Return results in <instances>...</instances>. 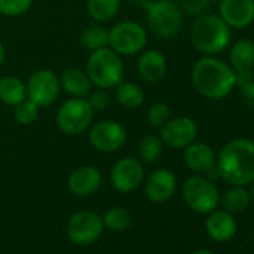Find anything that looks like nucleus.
Segmentation results:
<instances>
[{"mask_svg": "<svg viewBox=\"0 0 254 254\" xmlns=\"http://www.w3.org/2000/svg\"><path fill=\"white\" fill-rule=\"evenodd\" d=\"M27 97L26 84L14 75H6L0 79V102L8 106H15Z\"/></svg>", "mask_w": 254, "mask_h": 254, "instance_id": "22", "label": "nucleus"}, {"mask_svg": "<svg viewBox=\"0 0 254 254\" xmlns=\"http://www.w3.org/2000/svg\"><path fill=\"white\" fill-rule=\"evenodd\" d=\"M147 23L154 35L162 39L177 36L183 27V11L172 0H147L142 3Z\"/></svg>", "mask_w": 254, "mask_h": 254, "instance_id": "5", "label": "nucleus"}, {"mask_svg": "<svg viewBox=\"0 0 254 254\" xmlns=\"http://www.w3.org/2000/svg\"><path fill=\"white\" fill-rule=\"evenodd\" d=\"M218 15L230 29H245L254 21V0H221Z\"/></svg>", "mask_w": 254, "mask_h": 254, "instance_id": "15", "label": "nucleus"}, {"mask_svg": "<svg viewBox=\"0 0 254 254\" xmlns=\"http://www.w3.org/2000/svg\"><path fill=\"white\" fill-rule=\"evenodd\" d=\"M144 163L138 157H121L111 169V184L120 193L135 191L144 183Z\"/></svg>", "mask_w": 254, "mask_h": 254, "instance_id": "12", "label": "nucleus"}, {"mask_svg": "<svg viewBox=\"0 0 254 254\" xmlns=\"http://www.w3.org/2000/svg\"><path fill=\"white\" fill-rule=\"evenodd\" d=\"M181 11L190 15H200L208 8L209 0H180Z\"/></svg>", "mask_w": 254, "mask_h": 254, "instance_id": "33", "label": "nucleus"}, {"mask_svg": "<svg viewBox=\"0 0 254 254\" xmlns=\"http://www.w3.org/2000/svg\"><path fill=\"white\" fill-rule=\"evenodd\" d=\"M105 230L102 215L94 211L84 209L75 212L67 221V238L75 245L87 247L97 242Z\"/></svg>", "mask_w": 254, "mask_h": 254, "instance_id": "9", "label": "nucleus"}, {"mask_svg": "<svg viewBox=\"0 0 254 254\" xmlns=\"http://www.w3.org/2000/svg\"><path fill=\"white\" fill-rule=\"evenodd\" d=\"M193 254H214V253L209 251V250H197V251H194Z\"/></svg>", "mask_w": 254, "mask_h": 254, "instance_id": "36", "label": "nucleus"}, {"mask_svg": "<svg viewBox=\"0 0 254 254\" xmlns=\"http://www.w3.org/2000/svg\"><path fill=\"white\" fill-rule=\"evenodd\" d=\"M229 64L235 72L253 70L254 67V41L241 39L235 42L229 54Z\"/></svg>", "mask_w": 254, "mask_h": 254, "instance_id": "21", "label": "nucleus"}, {"mask_svg": "<svg viewBox=\"0 0 254 254\" xmlns=\"http://www.w3.org/2000/svg\"><path fill=\"white\" fill-rule=\"evenodd\" d=\"M190 41L199 53L214 56L227 48L230 42V27L220 15L200 14L190 27Z\"/></svg>", "mask_w": 254, "mask_h": 254, "instance_id": "3", "label": "nucleus"}, {"mask_svg": "<svg viewBox=\"0 0 254 254\" xmlns=\"http://www.w3.org/2000/svg\"><path fill=\"white\" fill-rule=\"evenodd\" d=\"M121 8V0H87V12L97 23L112 20Z\"/></svg>", "mask_w": 254, "mask_h": 254, "instance_id": "24", "label": "nucleus"}, {"mask_svg": "<svg viewBox=\"0 0 254 254\" xmlns=\"http://www.w3.org/2000/svg\"><path fill=\"white\" fill-rule=\"evenodd\" d=\"M87 100L91 106V109L94 112H102V111H106L109 103H111V99H109V94L106 93V90L103 88H97V90H91L90 94L87 96Z\"/></svg>", "mask_w": 254, "mask_h": 254, "instance_id": "32", "label": "nucleus"}, {"mask_svg": "<svg viewBox=\"0 0 254 254\" xmlns=\"http://www.w3.org/2000/svg\"><path fill=\"white\" fill-rule=\"evenodd\" d=\"M102 220H103L105 229H109L112 232H123L130 227L132 214L123 206H114L105 212Z\"/></svg>", "mask_w": 254, "mask_h": 254, "instance_id": "25", "label": "nucleus"}, {"mask_svg": "<svg viewBox=\"0 0 254 254\" xmlns=\"http://www.w3.org/2000/svg\"><path fill=\"white\" fill-rule=\"evenodd\" d=\"M33 5V0H0V14L3 17H21Z\"/></svg>", "mask_w": 254, "mask_h": 254, "instance_id": "30", "label": "nucleus"}, {"mask_svg": "<svg viewBox=\"0 0 254 254\" xmlns=\"http://www.w3.org/2000/svg\"><path fill=\"white\" fill-rule=\"evenodd\" d=\"M85 72L90 76L93 87L109 90L115 88L124 76V64L121 56L117 54L112 48L105 47L96 51H91Z\"/></svg>", "mask_w": 254, "mask_h": 254, "instance_id": "4", "label": "nucleus"}, {"mask_svg": "<svg viewBox=\"0 0 254 254\" xmlns=\"http://www.w3.org/2000/svg\"><path fill=\"white\" fill-rule=\"evenodd\" d=\"M60 85L70 97H81V99H85L93 90V82L90 76L87 75L85 70L79 67L64 69L60 76Z\"/></svg>", "mask_w": 254, "mask_h": 254, "instance_id": "20", "label": "nucleus"}, {"mask_svg": "<svg viewBox=\"0 0 254 254\" xmlns=\"http://www.w3.org/2000/svg\"><path fill=\"white\" fill-rule=\"evenodd\" d=\"M94 117L87 97H70L62 103L56 114V124L59 130L67 136H78L90 129Z\"/></svg>", "mask_w": 254, "mask_h": 254, "instance_id": "6", "label": "nucleus"}, {"mask_svg": "<svg viewBox=\"0 0 254 254\" xmlns=\"http://www.w3.org/2000/svg\"><path fill=\"white\" fill-rule=\"evenodd\" d=\"M218 177L230 186L245 187L254 183V141L236 138L229 141L217 156Z\"/></svg>", "mask_w": 254, "mask_h": 254, "instance_id": "1", "label": "nucleus"}, {"mask_svg": "<svg viewBox=\"0 0 254 254\" xmlns=\"http://www.w3.org/2000/svg\"><path fill=\"white\" fill-rule=\"evenodd\" d=\"M177 190V177L171 169L160 168L151 172L144 186L145 196L153 203L168 202Z\"/></svg>", "mask_w": 254, "mask_h": 254, "instance_id": "14", "label": "nucleus"}, {"mask_svg": "<svg viewBox=\"0 0 254 254\" xmlns=\"http://www.w3.org/2000/svg\"><path fill=\"white\" fill-rule=\"evenodd\" d=\"M184 163L196 174H206L215 168L217 156L214 150L205 142H191L184 148Z\"/></svg>", "mask_w": 254, "mask_h": 254, "instance_id": "18", "label": "nucleus"}, {"mask_svg": "<svg viewBox=\"0 0 254 254\" xmlns=\"http://www.w3.org/2000/svg\"><path fill=\"white\" fill-rule=\"evenodd\" d=\"M191 81L199 94L209 100H220L233 91L236 75L230 64L212 56H205L193 64Z\"/></svg>", "mask_w": 254, "mask_h": 254, "instance_id": "2", "label": "nucleus"}, {"mask_svg": "<svg viewBox=\"0 0 254 254\" xmlns=\"http://www.w3.org/2000/svg\"><path fill=\"white\" fill-rule=\"evenodd\" d=\"M139 78L147 84L160 82L168 72V60L163 53L157 50L142 51L136 63Z\"/></svg>", "mask_w": 254, "mask_h": 254, "instance_id": "17", "label": "nucleus"}, {"mask_svg": "<svg viewBox=\"0 0 254 254\" xmlns=\"http://www.w3.org/2000/svg\"><path fill=\"white\" fill-rule=\"evenodd\" d=\"M186 205L197 214H209L220 203V193L214 181L206 177H190L183 186Z\"/></svg>", "mask_w": 254, "mask_h": 254, "instance_id": "8", "label": "nucleus"}, {"mask_svg": "<svg viewBox=\"0 0 254 254\" xmlns=\"http://www.w3.org/2000/svg\"><path fill=\"white\" fill-rule=\"evenodd\" d=\"M130 2H135V3H144L147 0H130Z\"/></svg>", "mask_w": 254, "mask_h": 254, "instance_id": "37", "label": "nucleus"}, {"mask_svg": "<svg viewBox=\"0 0 254 254\" xmlns=\"http://www.w3.org/2000/svg\"><path fill=\"white\" fill-rule=\"evenodd\" d=\"M115 97L117 102L127 108V109H138L144 105L145 100V93L144 90L130 81H121L117 87H115Z\"/></svg>", "mask_w": 254, "mask_h": 254, "instance_id": "23", "label": "nucleus"}, {"mask_svg": "<svg viewBox=\"0 0 254 254\" xmlns=\"http://www.w3.org/2000/svg\"><path fill=\"white\" fill-rule=\"evenodd\" d=\"M206 233L217 242H227L236 235V220L229 211H212L209 212L205 223Z\"/></svg>", "mask_w": 254, "mask_h": 254, "instance_id": "19", "label": "nucleus"}, {"mask_svg": "<svg viewBox=\"0 0 254 254\" xmlns=\"http://www.w3.org/2000/svg\"><path fill=\"white\" fill-rule=\"evenodd\" d=\"M102 172L91 165L76 168L67 178V189L75 196H90L102 186Z\"/></svg>", "mask_w": 254, "mask_h": 254, "instance_id": "16", "label": "nucleus"}, {"mask_svg": "<svg viewBox=\"0 0 254 254\" xmlns=\"http://www.w3.org/2000/svg\"><path fill=\"white\" fill-rule=\"evenodd\" d=\"M171 118V108L166 102H154L148 109V120L150 124L154 129H160V127Z\"/></svg>", "mask_w": 254, "mask_h": 254, "instance_id": "31", "label": "nucleus"}, {"mask_svg": "<svg viewBox=\"0 0 254 254\" xmlns=\"http://www.w3.org/2000/svg\"><path fill=\"white\" fill-rule=\"evenodd\" d=\"M250 196H251V199H253V202H254V186H253V190H251Z\"/></svg>", "mask_w": 254, "mask_h": 254, "instance_id": "38", "label": "nucleus"}, {"mask_svg": "<svg viewBox=\"0 0 254 254\" xmlns=\"http://www.w3.org/2000/svg\"><path fill=\"white\" fill-rule=\"evenodd\" d=\"M60 76L51 69H39L33 72L26 84L27 99L39 108L53 105L60 94Z\"/></svg>", "mask_w": 254, "mask_h": 254, "instance_id": "10", "label": "nucleus"}, {"mask_svg": "<svg viewBox=\"0 0 254 254\" xmlns=\"http://www.w3.org/2000/svg\"><path fill=\"white\" fill-rule=\"evenodd\" d=\"M163 142L160 136L145 135L138 145V156L142 163H154L160 159L163 153Z\"/></svg>", "mask_w": 254, "mask_h": 254, "instance_id": "26", "label": "nucleus"}, {"mask_svg": "<svg viewBox=\"0 0 254 254\" xmlns=\"http://www.w3.org/2000/svg\"><path fill=\"white\" fill-rule=\"evenodd\" d=\"M14 115L15 120L21 124V126H32L38 118H39V106L36 103H33L32 100H29L27 97L20 102L18 105L14 106Z\"/></svg>", "mask_w": 254, "mask_h": 254, "instance_id": "29", "label": "nucleus"}, {"mask_svg": "<svg viewBox=\"0 0 254 254\" xmlns=\"http://www.w3.org/2000/svg\"><path fill=\"white\" fill-rule=\"evenodd\" d=\"M239 90H241V96H242L245 105L250 106L251 109H254V79L239 85Z\"/></svg>", "mask_w": 254, "mask_h": 254, "instance_id": "34", "label": "nucleus"}, {"mask_svg": "<svg viewBox=\"0 0 254 254\" xmlns=\"http://www.w3.org/2000/svg\"><path fill=\"white\" fill-rule=\"evenodd\" d=\"M5 56H6L5 45L2 44V41H0V66H2V64H3V62H5Z\"/></svg>", "mask_w": 254, "mask_h": 254, "instance_id": "35", "label": "nucleus"}, {"mask_svg": "<svg viewBox=\"0 0 254 254\" xmlns=\"http://www.w3.org/2000/svg\"><path fill=\"white\" fill-rule=\"evenodd\" d=\"M79 41H81V45L91 53V51L108 47L109 35H108V30L102 26H90L82 30Z\"/></svg>", "mask_w": 254, "mask_h": 254, "instance_id": "27", "label": "nucleus"}, {"mask_svg": "<svg viewBox=\"0 0 254 254\" xmlns=\"http://www.w3.org/2000/svg\"><path fill=\"white\" fill-rule=\"evenodd\" d=\"M251 196L241 186H232L223 196V205L229 212H242L250 205Z\"/></svg>", "mask_w": 254, "mask_h": 254, "instance_id": "28", "label": "nucleus"}, {"mask_svg": "<svg viewBox=\"0 0 254 254\" xmlns=\"http://www.w3.org/2000/svg\"><path fill=\"white\" fill-rule=\"evenodd\" d=\"M109 42L108 47L112 48L120 56H135L145 50L148 42L147 30L142 24L132 20H124L117 23L108 30Z\"/></svg>", "mask_w": 254, "mask_h": 254, "instance_id": "7", "label": "nucleus"}, {"mask_svg": "<svg viewBox=\"0 0 254 254\" xmlns=\"http://www.w3.org/2000/svg\"><path fill=\"white\" fill-rule=\"evenodd\" d=\"M127 132L115 120H102L90 126L88 141L100 153H115L126 144Z\"/></svg>", "mask_w": 254, "mask_h": 254, "instance_id": "11", "label": "nucleus"}, {"mask_svg": "<svg viewBox=\"0 0 254 254\" xmlns=\"http://www.w3.org/2000/svg\"><path fill=\"white\" fill-rule=\"evenodd\" d=\"M197 136V124L193 118L181 115L169 118L160 127V139L163 145L172 150H183Z\"/></svg>", "mask_w": 254, "mask_h": 254, "instance_id": "13", "label": "nucleus"}]
</instances>
